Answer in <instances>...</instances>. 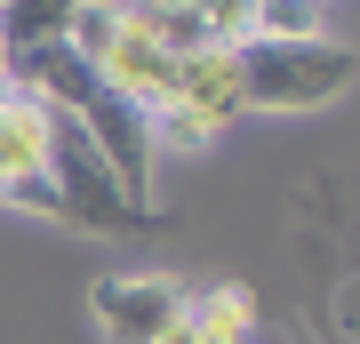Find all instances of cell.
Segmentation results:
<instances>
[{
    "mask_svg": "<svg viewBox=\"0 0 360 344\" xmlns=\"http://www.w3.org/2000/svg\"><path fill=\"white\" fill-rule=\"evenodd\" d=\"M168 344H200V336H193V320H176V329H168Z\"/></svg>",
    "mask_w": 360,
    "mask_h": 344,
    "instance_id": "13",
    "label": "cell"
},
{
    "mask_svg": "<svg viewBox=\"0 0 360 344\" xmlns=\"http://www.w3.org/2000/svg\"><path fill=\"white\" fill-rule=\"evenodd\" d=\"M8 80H16V56H8V40H0V89H8Z\"/></svg>",
    "mask_w": 360,
    "mask_h": 344,
    "instance_id": "12",
    "label": "cell"
},
{
    "mask_svg": "<svg viewBox=\"0 0 360 344\" xmlns=\"http://www.w3.org/2000/svg\"><path fill=\"white\" fill-rule=\"evenodd\" d=\"M360 56L336 32L321 40H248L240 49V96L248 113H321V104L352 96Z\"/></svg>",
    "mask_w": 360,
    "mask_h": 344,
    "instance_id": "1",
    "label": "cell"
},
{
    "mask_svg": "<svg viewBox=\"0 0 360 344\" xmlns=\"http://www.w3.org/2000/svg\"><path fill=\"white\" fill-rule=\"evenodd\" d=\"M49 184H56V224H80V232H96V241H153L168 224V208L160 200H129V184L112 177V160H104L80 128H65V120H56Z\"/></svg>",
    "mask_w": 360,
    "mask_h": 344,
    "instance_id": "2",
    "label": "cell"
},
{
    "mask_svg": "<svg viewBox=\"0 0 360 344\" xmlns=\"http://www.w3.org/2000/svg\"><path fill=\"white\" fill-rule=\"evenodd\" d=\"M96 80H104L112 96H129L136 113H160V104L176 96V56L136 25L129 0H120V25H112V40H104V56H96Z\"/></svg>",
    "mask_w": 360,
    "mask_h": 344,
    "instance_id": "4",
    "label": "cell"
},
{
    "mask_svg": "<svg viewBox=\"0 0 360 344\" xmlns=\"http://www.w3.org/2000/svg\"><path fill=\"white\" fill-rule=\"evenodd\" d=\"M168 104L200 113L217 136H224L232 120H248V96H240V49H200V56H184V64H176V96H168Z\"/></svg>",
    "mask_w": 360,
    "mask_h": 344,
    "instance_id": "6",
    "label": "cell"
},
{
    "mask_svg": "<svg viewBox=\"0 0 360 344\" xmlns=\"http://www.w3.org/2000/svg\"><path fill=\"white\" fill-rule=\"evenodd\" d=\"M72 16H80V0H0V40H8V56L56 49L72 32Z\"/></svg>",
    "mask_w": 360,
    "mask_h": 344,
    "instance_id": "8",
    "label": "cell"
},
{
    "mask_svg": "<svg viewBox=\"0 0 360 344\" xmlns=\"http://www.w3.org/2000/svg\"><path fill=\"white\" fill-rule=\"evenodd\" d=\"M184 320H193L200 344H257V288L240 281H208L184 296Z\"/></svg>",
    "mask_w": 360,
    "mask_h": 344,
    "instance_id": "7",
    "label": "cell"
},
{
    "mask_svg": "<svg viewBox=\"0 0 360 344\" xmlns=\"http://www.w3.org/2000/svg\"><path fill=\"white\" fill-rule=\"evenodd\" d=\"M184 296L193 288L168 272H104L89 288V312L112 344H168V329L184 320Z\"/></svg>",
    "mask_w": 360,
    "mask_h": 344,
    "instance_id": "3",
    "label": "cell"
},
{
    "mask_svg": "<svg viewBox=\"0 0 360 344\" xmlns=\"http://www.w3.org/2000/svg\"><path fill=\"white\" fill-rule=\"evenodd\" d=\"M0 208H16V217H56V184L40 177V184H25V192H8Z\"/></svg>",
    "mask_w": 360,
    "mask_h": 344,
    "instance_id": "11",
    "label": "cell"
},
{
    "mask_svg": "<svg viewBox=\"0 0 360 344\" xmlns=\"http://www.w3.org/2000/svg\"><path fill=\"white\" fill-rule=\"evenodd\" d=\"M200 32H208V49H248L257 40V0H200Z\"/></svg>",
    "mask_w": 360,
    "mask_h": 344,
    "instance_id": "10",
    "label": "cell"
},
{
    "mask_svg": "<svg viewBox=\"0 0 360 344\" xmlns=\"http://www.w3.org/2000/svg\"><path fill=\"white\" fill-rule=\"evenodd\" d=\"M49 160H56V113L32 104L25 89H0V200L40 184Z\"/></svg>",
    "mask_w": 360,
    "mask_h": 344,
    "instance_id": "5",
    "label": "cell"
},
{
    "mask_svg": "<svg viewBox=\"0 0 360 344\" xmlns=\"http://www.w3.org/2000/svg\"><path fill=\"white\" fill-rule=\"evenodd\" d=\"M321 0H257V40H321Z\"/></svg>",
    "mask_w": 360,
    "mask_h": 344,
    "instance_id": "9",
    "label": "cell"
}]
</instances>
